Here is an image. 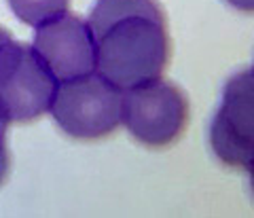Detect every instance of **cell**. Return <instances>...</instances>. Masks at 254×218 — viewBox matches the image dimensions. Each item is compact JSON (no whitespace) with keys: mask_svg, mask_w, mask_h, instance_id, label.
<instances>
[{"mask_svg":"<svg viewBox=\"0 0 254 218\" xmlns=\"http://www.w3.org/2000/svg\"><path fill=\"white\" fill-rule=\"evenodd\" d=\"M87 23L95 43V72L117 89L163 74L172 40L157 0H98Z\"/></svg>","mask_w":254,"mask_h":218,"instance_id":"obj_1","label":"cell"},{"mask_svg":"<svg viewBox=\"0 0 254 218\" xmlns=\"http://www.w3.org/2000/svg\"><path fill=\"white\" fill-rule=\"evenodd\" d=\"M58 80L32 45L15 40L0 26V117L30 123L49 112Z\"/></svg>","mask_w":254,"mask_h":218,"instance_id":"obj_2","label":"cell"},{"mask_svg":"<svg viewBox=\"0 0 254 218\" xmlns=\"http://www.w3.org/2000/svg\"><path fill=\"white\" fill-rule=\"evenodd\" d=\"M123 91L98 72L58 83L51 115L66 136L74 140H100L121 123Z\"/></svg>","mask_w":254,"mask_h":218,"instance_id":"obj_3","label":"cell"},{"mask_svg":"<svg viewBox=\"0 0 254 218\" xmlns=\"http://www.w3.org/2000/svg\"><path fill=\"white\" fill-rule=\"evenodd\" d=\"M121 123L144 146H170L189 125V98L178 85L153 78L123 91Z\"/></svg>","mask_w":254,"mask_h":218,"instance_id":"obj_4","label":"cell"},{"mask_svg":"<svg viewBox=\"0 0 254 218\" xmlns=\"http://www.w3.org/2000/svg\"><path fill=\"white\" fill-rule=\"evenodd\" d=\"M212 150L229 167L254 165V68L227 80L210 125Z\"/></svg>","mask_w":254,"mask_h":218,"instance_id":"obj_5","label":"cell"},{"mask_svg":"<svg viewBox=\"0 0 254 218\" xmlns=\"http://www.w3.org/2000/svg\"><path fill=\"white\" fill-rule=\"evenodd\" d=\"M34 51L58 83L95 72L93 34L81 15L62 13L36 28Z\"/></svg>","mask_w":254,"mask_h":218,"instance_id":"obj_6","label":"cell"},{"mask_svg":"<svg viewBox=\"0 0 254 218\" xmlns=\"http://www.w3.org/2000/svg\"><path fill=\"white\" fill-rule=\"evenodd\" d=\"M6 2L15 17L32 28H38L45 21L66 13L70 6V0H6Z\"/></svg>","mask_w":254,"mask_h":218,"instance_id":"obj_7","label":"cell"},{"mask_svg":"<svg viewBox=\"0 0 254 218\" xmlns=\"http://www.w3.org/2000/svg\"><path fill=\"white\" fill-rule=\"evenodd\" d=\"M6 121L0 117V187L9 176V146H6Z\"/></svg>","mask_w":254,"mask_h":218,"instance_id":"obj_8","label":"cell"},{"mask_svg":"<svg viewBox=\"0 0 254 218\" xmlns=\"http://www.w3.org/2000/svg\"><path fill=\"white\" fill-rule=\"evenodd\" d=\"M227 2L244 13H254V0H227Z\"/></svg>","mask_w":254,"mask_h":218,"instance_id":"obj_9","label":"cell"},{"mask_svg":"<svg viewBox=\"0 0 254 218\" xmlns=\"http://www.w3.org/2000/svg\"><path fill=\"white\" fill-rule=\"evenodd\" d=\"M250 187H252V193H254V165L250 167Z\"/></svg>","mask_w":254,"mask_h":218,"instance_id":"obj_10","label":"cell"}]
</instances>
